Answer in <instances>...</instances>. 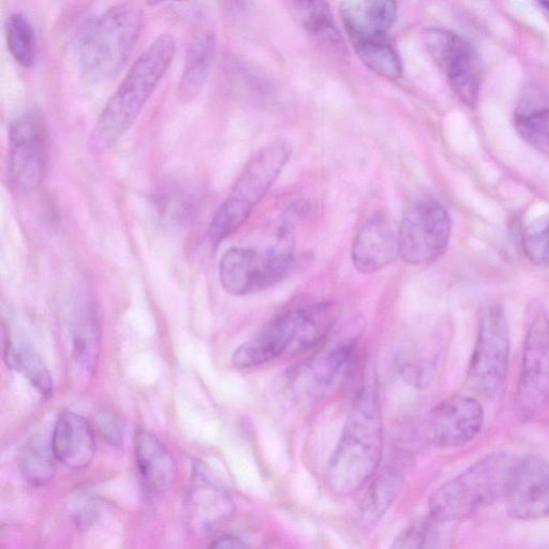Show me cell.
Returning a JSON list of instances; mask_svg holds the SVG:
<instances>
[{
	"mask_svg": "<svg viewBox=\"0 0 549 549\" xmlns=\"http://www.w3.org/2000/svg\"><path fill=\"white\" fill-rule=\"evenodd\" d=\"M383 450L379 400L366 389L356 398L326 470V484L338 496L360 491L377 473Z\"/></svg>",
	"mask_w": 549,
	"mask_h": 549,
	"instance_id": "6da1fadb",
	"label": "cell"
},
{
	"mask_svg": "<svg viewBox=\"0 0 549 549\" xmlns=\"http://www.w3.org/2000/svg\"><path fill=\"white\" fill-rule=\"evenodd\" d=\"M337 319L331 303L294 308L267 323L233 354L235 367L249 369L276 360L289 352L314 348L328 337Z\"/></svg>",
	"mask_w": 549,
	"mask_h": 549,
	"instance_id": "7a4b0ae2",
	"label": "cell"
},
{
	"mask_svg": "<svg viewBox=\"0 0 549 549\" xmlns=\"http://www.w3.org/2000/svg\"><path fill=\"white\" fill-rule=\"evenodd\" d=\"M517 459L494 453L479 459L430 497L429 513L436 523H453L506 499Z\"/></svg>",
	"mask_w": 549,
	"mask_h": 549,
	"instance_id": "3957f363",
	"label": "cell"
},
{
	"mask_svg": "<svg viewBox=\"0 0 549 549\" xmlns=\"http://www.w3.org/2000/svg\"><path fill=\"white\" fill-rule=\"evenodd\" d=\"M175 51L174 37L163 34L133 64L99 117L96 136L101 143L113 144L136 123L147 101L165 77Z\"/></svg>",
	"mask_w": 549,
	"mask_h": 549,
	"instance_id": "277c9868",
	"label": "cell"
},
{
	"mask_svg": "<svg viewBox=\"0 0 549 549\" xmlns=\"http://www.w3.org/2000/svg\"><path fill=\"white\" fill-rule=\"evenodd\" d=\"M143 26V9L126 0L89 23L81 34L79 57L86 77L94 81L113 79L126 66Z\"/></svg>",
	"mask_w": 549,
	"mask_h": 549,
	"instance_id": "5b68a950",
	"label": "cell"
},
{
	"mask_svg": "<svg viewBox=\"0 0 549 549\" xmlns=\"http://www.w3.org/2000/svg\"><path fill=\"white\" fill-rule=\"evenodd\" d=\"M291 153L288 142L277 141L266 145L249 159L230 195L211 221L209 235L214 244L225 241L245 224L285 169Z\"/></svg>",
	"mask_w": 549,
	"mask_h": 549,
	"instance_id": "8992f818",
	"label": "cell"
},
{
	"mask_svg": "<svg viewBox=\"0 0 549 549\" xmlns=\"http://www.w3.org/2000/svg\"><path fill=\"white\" fill-rule=\"evenodd\" d=\"M510 358L509 326L503 309L486 307L472 352L468 381L471 389L485 398L497 396L506 382Z\"/></svg>",
	"mask_w": 549,
	"mask_h": 549,
	"instance_id": "52a82bcc",
	"label": "cell"
},
{
	"mask_svg": "<svg viewBox=\"0 0 549 549\" xmlns=\"http://www.w3.org/2000/svg\"><path fill=\"white\" fill-rule=\"evenodd\" d=\"M290 251H266L234 247L219 263L221 287L233 296H247L270 289L290 273Z\"/></svg>",
	"mask_w": 549,
	"mask_h": 549,
	"instance_id": "ba28073f",
	"label": "cell"
},
{
	"mask_svg": "<svg viewBox=\"0 0 549 549\" xmlns=\"http://www.w3.org/2000/svg\"><path fill=\"white\" fill-rule=\"evenodd\" d=\"M451 233V218L439 202L415 203L406 212L398 230L399 257L410 265L433 263L448 249Z\"/></svg>",
	"mask_w": 549,
	"mask_h": 549,
	"instance_id": "9c48e42d",
	"label": "cell"
},
{
	"mask_svg": "<svg viewBox=\"0 0 549 549\" xmlns=\"http://www.w3.org/2000/svg\"><path fill=\"white\" fill-rule=\"evenodd\" d=\"M515 406L526 421L539 418L549 408V318L544 313L528 326Z\"/></svg>",
	"mask_w": 549,
	"mask_h": 549,
	"instance_id": "30bf717a",
	"label": "cell"
},
{
	"mask_svg": "<svg viewBox=\"0 0 549 549\" xmlns=\"http://www.w3.org/2000/svg\"><path fill=\"white\" fill-rule=\"evenodd\" d=\"M425 47L447 76L456 96L469 107L476 105L481 86V64L471 44L445 29L430 28L425 33Z\"/></svg>",
	"mask_w": 549,
	"mask_h": 549,
	"instance_id": "8fae6325",
	"label": "cell"
},
{
	"mask_svg": "<svg viewBox=\"0 0 549 549\" xmlns=\"http://www.w3.org/2000/svg\"><path fill=\"white\" fill-rule=\"evenodd\" d=\"M48 129L38 112L25 113L9 128V166L13 184L29 192L43 182L48 168Z\"/></svg>",
	"mask_w": 549,
	"mask_h": 549,
	"instance_id": "7c38bea8",
	"label": "cell"
},
{
	"mask_svg": "<svg viewBox=\"0 0 549 549\" xmlns=\"http://www.w3.org/2000/svg\"><path fill=\"white\" fill-rule=\"evenodd\" d=\"M187 526L191 532H212L229 521L235 504L227 489L204 463H192L186 503Z\"/></svg>",
	"mask_w": 549,
	"mask_h": 549,
	"instance_id": "4fadbf2b",
	"label": "cell"
},
{
	"mask_svg": "<svg viewBox=\"0 0 549 549\" xmlns=\"http://www.w3.org/2000/svg\"><path fill=\"white\" fill-rule=\"evenodd\" d=\"M484 423V410L479 400L456 395L444 400L430 413L428 433L440 448H458L476 438Z\"/></svg>",
	"mask_w": 549,
	"mask_h": 549,
	"instance_id": "5bb4252c",
	"label": "cell"
},
{
	"mask_svg": "<svg viewBox=\"0 0 549 549\" xmlns=\"http://www.w3.org/2000/svg\"><path fill=\"white\" fill-rule=\"evenodd\" d=\"M510 514L522 521L549 517V464L537 455L516 461L506 497Z\"/></svg>",
	"mask_w": 549,
	"mask_h": 549,
	"instance_id": "9a60e30c",
	"label": "cell"
},
{
	"mask_svg": "<svg viewBox=\"0 0 549 549\" xmlns=\"http://www.w3.org/2000/svg\"><path fill=\"white\" fill-rule=\"evenodd\" d=\"M398 254V239L389 221L382 215L370 216L356 232L351 257L356 271L377 273L392 264Z\"/></svg>",
	"mask_w": 549,
	"mask_h": 549,
	"instance_id": "2e32d148",
	"label": "cell"
},
{
	"mask_svg": "<svg viewBox=\"0 0 549 549\" xmlns=\"http://www.w3.org/2000/svg\"><path fill=\"white\" fill-rule=\"evenodd\" d=\"M51 448L58 462L71 469L86 468L96 454L91 425L77 413H63L55 424Z\"/></svg>",
	"mask_w": 549,
	"mask_h": 549,
	"instance_id": "e0dca14e",
	"label": "cell"
},
{
	"mask_svg": "<svg viewBox=\"0 0 549 549\" xmlns=\"http://www.w3.org/2000/svg\"><path fill=\"white\" fill-rule=\"evenodd\" d=\"M135 450L146 495L165 496L176 478L175 462L166 445L154 434L140 430L135 438Z\"/></svg>",
	"mask_w": 549,
	"mask_h": 549,
	"instance_id": "ac0fdd59",
	"label": "cell"
},
{
	"mask_svg": "<svg viewBox=\"0 0 549 549\" xmlns=\"http://www.w3.org/2000/svg\"><path fill=\"white\" fill-rule=\"evenodd\" d=\"M341 20L351 40L387 36L397 19L396 0H341Z\"/></svg>",
	"mask_w": 549,
	"mask_h": 549,
	"instance_id": "d6986e66",
	"label": "cell"
},
{
	"mask_svg": "<svg viewBox=\"0 0 549 549\" xmlns=\"http://www.w3.org/2000/svg\"><path fill=\"white\" fill-rule=\"evenodd\" d=\"M217 41L214 33L203 31L191 39L185 57V66L177 96L190 102L201 93L216 57Z\"/></svg>",
	"mask_w": 549,
	"mask_h": 549,
	"instance_id": "ffe728a7",
	"label": "cell"
},
{
	"mask_svg": "<svg viewBox=\"0 0 549 549\" xmlns=\"http://www.w3.org/2000/svg\"><path fill=\"white\" fill-rule=\"evenodd\" d=\"M284 2L291 16L309 35L340 51L343 42L324 0H284Z\"/></svg>",
	"mask_w": 549,
	"mask_h": 549,
	"instance_id": "44dd1931",
	"label": "cell"
},
{
	"mask_svg": "<svg viewBox=\"0 0 549 549\" xmlns=\"http://www.w3.org/2000/svg\"><path fill=\"white\" fill-rule=\"evenodd\" d=\"M354 348V340H340L329 349L322 351L317 358L311 362L307 370L308 395L316 397L336 380L341 369L345 367L350 359Z\"/></svg>",
	"mask_w": 549,
	"mask_h": 549,
	"instance_id": "7402d4cb",
	"label": "cell"
},
{
	"mask_svg": "<svg viewBox=\"0 0 549 549\" xmlns=\"http://www.w3.org/2000/svg\"><path fill=\"white\" fill-rule=\"evenodd\" d=\"M404 479L394 470H385L370 484L364 497L361 517L362 523L374 527L392 507V504L403 489Z\"/></svg>",
	"mask_w": 549,
	"mask_h": 549,
	"instance_id": "603a6c76",
	"label": "cell"
},
{
	"mask_svg": "<svg viewBox=\"0 0 549 549\" xmlns=\"http://www.w3.org/2000/svg\"><path fill=\"white\" fill-rule=\"evenodd\" d=\"M352 44L365 66L378 76L392 81L402 78V59L387 36L352 40Z\"/></svg>",
	"mask_w": 549,
	"mask_h": 549,
	"instance_id": "cb8c5ba5",
	"label": "cell"
},
{
	"mask_svg": "<svg viewBox=\"0 0 549 549\" xmlns=\"http://www.w3.org/2000/svg\"><path fill=\"white\" fill-rule=\"evenodd\" d=\"M5 362L7 366L24 375L44 397L53 393V380L40 356L31 348L14 347L10 338L5 339Z\"/></svg>",
	"mask_w": 549,
	"mask_h": 549,
	"instance_id": "d4e9b609",
	"label": "cell"
},
{
	"mask_svg": "<svg viewBox=\"0 0 549 549\" xmlns=\"http://www.w3.org/2000/svg\"><path fill=\"white\" fill-rule=\"evenodd\" d=\"M8 49L23 68H32L38 55L37 38L33 25L22 13H13L5 25Z\"/></svg>",
	"mask_w": 549,
	"mask_h": 549,
	"instance_id": "484cf974",
	"label": "cell"
},
{
	"mask_svg": "<svg viewBox=\"0 0 549 549\" xmlns=\"http://www.w3.org/2000/svg\"><path fill=\"white\" fill-rule=\"evenodd\" d=\"M519 136L549 158V109L524 105L515 116Z\"/></svg>",
	"mask_w": 549,
	"mask_h": 549,
	"instance_id": "4316f807",
	"label": "cell"
},
{
	"mask_svg": "<svg viewBox=\"0 0 549 549\" xmlns=\"http://www.w3.org/2000/svg\"><path fill=\"white\" fill-rule=\"evenodd\" d=\"M98 326L94 310L88 303L78 310V321L73 336V355L76 361L92 368L96 360Z\"/></svg>",
	"mask_w": 549,
	"mask_h": 549,
	"instance_id": "83f0119b",
	"label": "cell"
},
{
	"mask_svg": "<svg viewBox=\"0 0 549 549\" xmlns=\"http://www.w3.org/2000/svg\"><path fill=\"white\" fill-rule=\"evenodd\" d=\"M55 459L52 448L47 447L41 441L34 440L28 443L21 459V471L24 479L33 485L50 482L56 472Z\"/></svg>",
	"mask_w": 549,
	"mask_h": 549,
	"instance_id": "f1b7e54d",
	"label": "cell"
},
{
	"mask_svg": "<svg viewBox=\"0 0 549 549\" xmlns=\"http://www.w3.org/2000/svg\"><path fill=\"white\" fill-rule=\"evenodd\" d=\"M523 248L533 264L549 267V214L533 221L525 229Z\"/></svg>",
	"mask_w": 549,
	"mask_h": 549,
	"instance_id": "f546056e",
	"label": "cell"
},
{
	"mask_svg": "<svg viewBox=\"0 0 549 549\" xmlns=\"http://www.w3.org/2000/svg\"><path fill=\"white\" fill-rule=\"evenodd\" d=\"M432 522L422 521L409 526L398 534L393 548H426L434 546L436 542V530Z\"/></svg>",
	"mask_w": 549,
	"mask_h": 549,
	"instance_id": "4dcf8cb0",
	"label": "cell"
},
{
	"mask_svg": "<svg viewBox=\"0 0 549 549\" xmlns=\"http://www.w3.org/2000/svg\"><path fill=\"white\" fill-rule=\"evenodd\" d=\"M98 430L108 443L114 447H121L124 440V425L116 414L110 411H102L97 418Z\"/></svg>",
	"mask_w": 549,
	"mask_h": 549,
	"instance_id": "1f68e13d",
	"label": "cell"
},
{
	"mask_svg": "<svg viewBox=\"0 0 549 549\" xmlns=\"http://www.w3.org/2000/svg\"><path fill=\"white\" fill-rule=\"evenodd\" d=\"M98 506L93 499H82L76 507L73 508L72 519L80 529H88L97 519Z\"/></svg>",
	"mask_w": 549,
	"mask_h": 549,
	"instance_id": "d6a6232c",
	"label": "cell"
},
{
	"mask_svg": "<svg viewBox=\"0 0 549 549\" xmlns=\"http://www.w3.org/2000/svg\"><path fill=\"white\" fill-rule=\"evenodd\" d=\"M211 548H245L247 547L246 543L239 537L234 536V534H224V536L216 539Z\"/></svg>",
	"mask_w": 549,
	"mask_h": 549,
	"instance_id": "836d02e7",
	"label": "cell"
},
{
	"mask_svg": "<svg viewBox=\"0 0 549 549\" xmlns=\"http://www.w3.org/2000/svg\"><path fill=\"white\" fill-rule=\"evenodd\" d=\"M145 2L150 6H157L168 2H185V0H145Z\"/></svg>",
	"mask_w": 549,
	"mask_h": 549,
	"instance_id": "e575fe53",
	"label": "cell"
},
{
	"mask_svg": "<svg viewBox=\"0 0 549 549\" xmlns=\"http://www.w3.org/2000/svg\"><path fill=\"white\" fill-rule=\"evenodd\" d=\"M537 2L549 11V0H537Z\"/></svg>",
	"mask_w": 549,
	"mask_h": 549,
	"instance_id": "d590c367",
	"label": "cell"
}]
</instances>
